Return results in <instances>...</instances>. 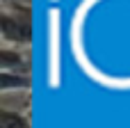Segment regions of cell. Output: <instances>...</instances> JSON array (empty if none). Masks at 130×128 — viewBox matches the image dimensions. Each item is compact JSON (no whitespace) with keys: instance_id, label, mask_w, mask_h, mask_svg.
<instances>
[{"instance_id":"obj_1","label":"cell","mask_w":130,"mask_h":128,"mask_svg":"<svg viewBox=\"0 0 130 128\" xmlns=\"http://www.w3.org/2000/svg\"><path fill=\"white\" fill-rule=\"evenodd\" d=\"M34 14L32 0H2L0 9V34L2 41L18 48H30L34 39Z\"/></svg>"},{"instance_id":"obj_2","label":"cell","mask_w":130,"mask_h":128,"mask_svg":"<svg viewBox=\"0 0 130 128\" xmlns=\"http://www.w3.org/2000/svg\"><path fill=\"white\" fill-rule=\"evenodd\" d=\"M0 66L5 73H21V76H32V57H30V48H18V46H9L2 44L0 50Z\"/></svg>"},{"instance_id":"obj_3","label":"cell","mask_w":130,"mask_h":128,"mask_svg":"<svg viewBox=\"0 0 130 128\" xmlns=\"http://www.w3.org/2000/svg\"><path fill=\"white\" fill-rule=\"evenodd\" d=\"M0 128H32V121L23 110H11V108L2 105V110H0Z\"/></svg>"},{"instance_id":"obj_4","label":"cell","mask_w":130,"mask_h":128,"mask_svg":"<svg viewBox=\"0 0 130 128\" xmlns=\"http://www.w3.org/2000/svg\"><path fill=\"white\" fill-rule=\"evenodd\" d=\"M32 87V76H21V73H5L0 71V89L9 92V89H30Z\"/></svg>"}]
</instances>
